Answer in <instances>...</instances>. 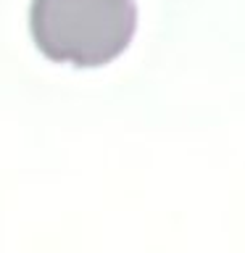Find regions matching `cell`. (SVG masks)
<instances>
[{"instance_id": "6da1fadb", "label": "cell", "mask_w": 245, "mask_h": 253, "mask_svg": "<svg viewBox=\"0 0 245 253\" xmlns=\"http://www.w3.org/2000/svg\"><path fill=\"white\" fill-rule=\"evenodd\" d=\"M29 29L45 58L95 69L129 47L137 5L134 0H32Z\"/></svg>"}]
</instances>
